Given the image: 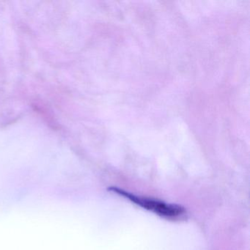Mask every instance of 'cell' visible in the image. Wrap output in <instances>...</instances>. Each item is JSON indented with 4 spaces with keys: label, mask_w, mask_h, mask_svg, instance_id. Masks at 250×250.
I'll use <instances>...</instances> for the list:
<instances>
[{
    "label": "cell",
    "mask_w": 250,
    "mask_h": 250,
    "mask_svg": "<svg viewBox=\"0 0 250 250\" xmlns=\"http://www.w3.org/2000/svg\"><path fill=\"white\" fill-rule=\"evenodd\" d=\"M110 190L119 195L123 196L125 198L128 199L134 204L138 205L143 208L154 212L156 214L164 216V217L176 218L185 212L184 208L178 206V205L170 204V203H167L165 202L161 201V200H155V199L134 195V194L127 192L126 191H124L121 188H115V187L110 188Z\"/></svg>",
    "instance_id": "obj_1"
}]
</instances>
